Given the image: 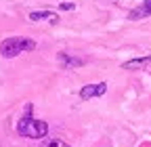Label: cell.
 Listing matches in <instances>:
<instances>
[{"label": "cell", "mask_w": 151, "mask_h": 147, "mask_svg": "<svg viewBox=\"0 0 151 147\" xmlns=\"http://www.w3.org/2000/svg\"><path fill=\"white\" fill-rule=\"evenodd\" d=\"M17 133L21 137H27V139H42L48 133V124L44 120L32 118V105H27L25 107V116L17 122Z\"/></svg>", "instance_id": "1"}, {"label": "cell", "mask_w": 151, "mask_h": 147, "mask_svg": "<svg viewBox=\"0 0 151 147\" xmlns=\"http://www.w3.org/2000/svg\"><path fill=\"white\" fill-rule=\"evenodd\" d=\"M61 9L69 11V9H73V2H61Z\"/></svg>", "instance_id": "9"}, {"label": "cell", "mask_w": 151, "mask_h": 147, "mask_svg": "<svg viewBox=\"0 0 151 147\" xmlns=\"http://www.w3.org/2000/svg\"><path fill=\"white\" fill-rule=\"evenodd\" d=\"M40 147H69L65 141H61V139H48V141H44Z\"/></svg>", "instance_id": "8"}, {"label": "cell", "mask_w": 151, "mask_h": 147, "mask_svg": "<svg viewBox=\"0 0 151 147\" xmlns=\"http://www.w3.org/2000/svg\"><path fill=\"white\" fill-rule=\"evenodd\" d=\"M34 48H36V42L32 38H21V36H13V38H6L0 42V55L6 59H13L17 55L34 50Z\"/></svg>", "instance_id": "2"}, {"label": "cell", "mask_w": 151, "mask_h": 147, "mask_svg": "<svg viewBox=\"0 0 151 147\" xmlns=\"http://www.w3.org/2000/svg\"><path fill=\"white\" fill-rule=\"evenodd\" d=\"M149 15H151V0H143L141 6L132 9V11L128 13V19L137 21V19H143V17H149Z\"/></svg>", "instance_id": "4"}, {"label": "cell", "mask_w": 151, "mask_h": 147, "mask_svg": "<svg viewBox=\"0 0 151 147\" xmlns=\"http://www.w3.org/2000/svg\"><path fill=\"white\" fill-rule=\"evenodd\" d=\"M107 93V84L105 82H99V84H86L80 88V99L82 101H88V99H94V97H101Z\"/></svg>", "instance_id": "3"}, {"label": "cell", "mask_w": 151, "mask_h": 147, "mask_svg": "<svg viewBox=\"0 0 151 147\" xmlns=\"http://www.w3.org/2000/svg\"><path fill=\"white\" fill-rule=\"evenodd\" d=\"M149 63H151V55H147V57H139V59H130L122 67L124 69H141V67H147Z\"/></svg>", "instance_id": "7"}, {"label": "cell", "mask_w": 151, "mask_h": 147, "mask_svg": "<svg viewBox=\"0 0 151 147\" xmlns=\"http://www.w3.org/2000/svg\"><path fill=\"white\" fill-rule=\"evenodd\" d=\"M59 61L63 63V67H80V65L86 63V59L73 57V55H69V53H59Z\"/></svg>", "instance_id": "6"}, {"label": "cell", "mask_w": 151, "mask_h": 147, "mask_svg": "<svg viewBox=\"0 0 151 147\" xmlns=\"http://www.w3.org/2000/svg\"><path fill=\"white\" fill-rule=\"evenodd\" d=\"M29 19L32 21H50V23H57V21H59V15H55L52 11H32Z\"/></svg>", "instance_id": "5"}]
</instances>
